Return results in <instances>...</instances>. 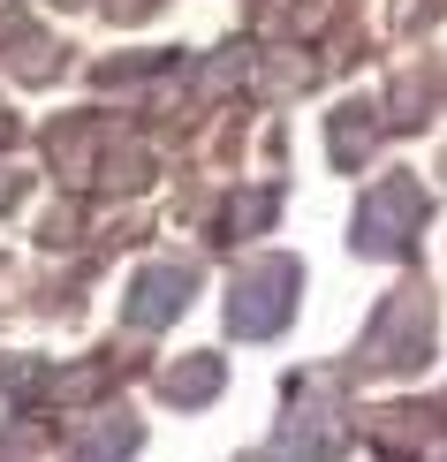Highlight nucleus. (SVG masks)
<instances>
[{
	"label": "nucleus",
	"instance_id": "nucleus-1",
	"mask_svg": "<svg viewBox=\"0 0 447 462\" xmlns=\"http://www.w3.org/2000/svg\"><path fill=\"white\" fill-rule=\"evenodd\" d=\"M296 288H303V265L296 258H258V265H243L236 288H228V334L236 341H265V334H281L288 319H296Z\"/></svg>",
	"mask_w": 447,
	"mask_h": 462
},
{
	"label": "nucleus",
	"instance_id": "nucleus-2",
	"mask_svg": "<svg viewBox=\"0 0 447 462\" xmlns=\"http://www.w3.org/2000/svg\"><path fill=\"white\" fill-rule=\"evenodd\" d=\"M417 220H424V189L410 182V175H386L372 198L357 205V243L364 258H402V250L417 243Z\"/></svg>",
	"mask_w": 447,
	"mask_h": 462
},
{
	"label": "nucleus",
	"instance_id": "nucleus-3",
	"mask_svg": "<svg viewBox=\"0 0 447 462\" xmlns=\"http://www.w3.org/2000/svg\"><path fill=\"white\" fill-rule=\"evenodd\" d=\"M341 455H349V425H341L334 402H319V394H296L281 410L274 439H265V462H341Z\"/></svg>",
	"mask_w": 447,
	"mask_h": 462
},
{
	"label": "nucleus",
	"instance_id": "nucleus-4",
	"mask_svg": "<svg viewBox=\"0 0 447 462\" xmlns=\"http://www.w3.org/2000/svg\"><path fill=\"white\" fill-rule=\"evenodd\" d=\"M364 349H372L379 372H417V364L433 356V303L424 296H395L372 319V341H364Z\"/></svg>",
	"mask_w": 447,
	"mask_h": 462
},
{
	"label": "nucleus",
	"instance_id": "nucleus-5",
	"mask_svg": "<svg viewBox=\"0 0 447 462\" xmlns=\"http://www.w3.org/2000/svg\"><path fill=\"white\" fill-rule=\"evenodd\" d=\"M190 296H198V273L174 265V258H152V265H137V281H129L122 319L137 326V334H160V326H174L190 311Z\"/></svg>",
	"mask_w": 447,
	"mask_h": 462
},
{
	"label": "nucleus",
	"instance_id": "nucleus-6",
	"mask_svg": "<svg viewBox=\"0 0 447 462\" xmlns=\"http://www.w3.org/2000/svg\"><path fill=\"white\" fill-rule=\"evenodd\" d=\"M137 448H144V425L129 410H107V417L84 425V439H76L69 462H137Z\"/></svg>",
	"mask_w": 447,
	"mask_h": 462
},
{
	"label": "nucleus",
	"instance_id": "nucleus-7",
	"mask_svg": "<svg viewBox=\"0 0 447 462\" xmlns=\"http://www.w3.org/2000/svg\"><path fill=\"white\" fill-rule=\"evenodd\" d=\"M220 379H228L220 356H190V364H174V372L160 379V394L174 402V410H190V402H212V394H220Z\"/></svg>",
	"mask_w": 447,
	"mask_h": 462
},
{
	"label": "nucleus",
	"instance_id": "nucleus-8",
	"mask_svg": "<svg viewBox=\"0 0 447 462\" xmlns=\"http://www.w3.org/2000/svg\"><path fill=\"white\" fill-rule=\"evenodd\" d=\"M258 220H274V189H243L236 205H228V220H220V243H236V236H250Z\"/></svg>",
	"mask_w": 447,
	"mask_h": 462
}]
</instances>
